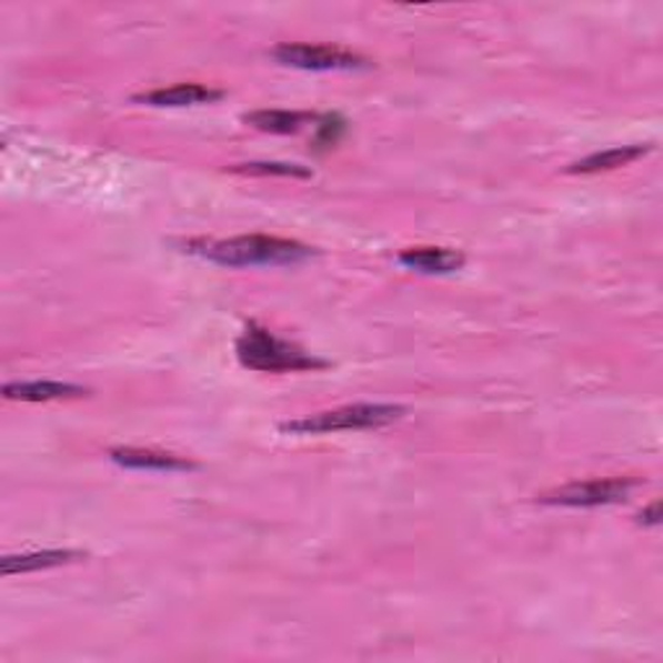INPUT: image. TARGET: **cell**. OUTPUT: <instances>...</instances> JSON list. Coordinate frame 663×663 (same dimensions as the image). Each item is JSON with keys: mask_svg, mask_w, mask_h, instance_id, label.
<instances>
[{"mask_svg": "<svg viewBox=\"0 0 663 663\" xmlns=\"http://www.w3.org/2000/svg\"><path fill=\"white\" fill-rule=\"evenodd\" d=\"M182 252L202 257V260L221 264V268H262V264H299L317 252L295 239L252 237L237 239H190L182 241Z\"/></svg>", "mask_w": 663, "mask_h": 663, "instance_id": "1", "label": "cell"}, {"mask_svg": "<svg viewBox=\"0 0 663 663\" xmlns=\"http://www.w3.org/2000/svg\"><path fill=\"white\" fill-rule=\"evenodd\" d=\"M237 355L244 369L262 373H295V371H319L327 369L330 361L307 353L293 342L280 340L270 330L257 322H249L247 330L237 340Z\"/></svg>", "mask_w": 663, "mask_h": 663, "instance_id": "2", "label": "cell"}, {"mask_svg": "<svg viewBox=\"0 0 663 663\" xmlns=\"http://www.w3.org/2000/svg\"><path fill=\"white\" fill-rule=\"evenodd\" d=\"M404 415H408V410L402 404H348V408L340 410H327L301 420H288V423L280 425V431L293 435L371 431V428L392 425Z\"/></svg>", "mask_w": 663, "mask_h": 663, "instance_id": "3", "label": "cell"}, {"mask_svg": "<svg viewBox=\"0 0 663 663\" xmlns=\"http://www.w3.org/2000/svg\"><path fill=\"white\" fill-rule=\"evenodd\" d=\"M270 58L280 66L299 70H365L371 68V60L363 54L350 52L345 47L334 44H303L285 42L270 50Z\"/></svg>", "mask_w": 663, "mask_h": 663, "instance_id": "4", "label": "cell"}, {"mask_svg": "<svg viewBox=\"0 0 663 663\" xmlns=\"http://www.w3.org/2000/svg\"><path fill=\"white\" fill-rule=\"evenodd\" d=\"M637 488V480L630 478H610V480H586L573 482V485L557 488L552 493H544L540 503L548 505H567V509H599V505H612L627 501V495Z\"/></svg>", "mask_w": 663, "mask_h": 663, "instance_id": "5", "label": "cell"}, {"mask_svg": "<svg viewBox=\"0 0 663 663\" xmlns=\"http://www.w3.org/2000/svg\"><path fill=\"white\" fill-rule=\"evenodd\" d=\"M109 459L114 464L124 466V470H145V472H192L198 470V462H190V459L169 454V451H155V449H112L109 451Z\"/></svg>", "mask_w": 663, "mask_h": 663, "instance_id": "6", "label": "cell"}, {"mask_svg": "<svg viewBox=\"0 0 663 663\" xmlns=\"http://www.w3.org/2000/svg\"><path fill=\"white\" fill-rule=\"evenodd\" d=\"M225 97L223 89H213L205 83H177L169 89H153L145 93H135L132 101L148 107H194V104H213Z\"/></svg>", "mask_w": 663, "mask_h": 663, "instance_id": "7", "label": "cell"}, {"mask_svg": "<svg viewBox=\"0 0 663 663\" xmlns=\"http://www.w3.org/2000/svg\"><path fill=\"white\" fill-rule=\"evenodd\" d=\"M396 260H400V264H404V268L425 272V275H449V272H456L464 268L466 257L462 252H456V249L415 247V249H404Z\"/></svg>", "mask_w": 663, "mask_h": 663, "instance_id": "8", "label": "cell"}, {"mask_svg": "<svg viewBox=\"0 0 663 663\" xmlns=\"http://www.w3.org/2000/svg\"><path fill=\"white\" fill-rule=\"evenodd\" d=\"M6 400L19 402H52V400H78L91 394V389L68 381H19V384L3 386Z\"/></svg>", "mask_w": 663, "mask_h": 663, "instance_id": "9", "label": "cell"}, {"mask_svg": "<svg viewBox=\"0 0 663 663\" xmlns=\"http://www.w3.org/2000/svg\"><path fill=\"white\" fill-rule=\"evenodd\" d=\"M81 550H42V552H27V555H8L0 560V573L3 575H21L47 571V567H60L76 560H83Z\"/></svg>", "mask_w": 663, "mask_h": 663, "instance_id": "10", "label": "cell"}, {"mask_svg": "<svg viewBox=\"0 0 663 663\" xmlns=\"http://www.w3.org/2000/svg\"><path fill=\"white\" fill-rule=\"evenodd\" d=\"M649 151H651V145L610 148V151L591 153V155H586V159L571 163V167H567V174H596V171H610V169L627 167V163L643 159V155Z\"/></svg>", "mask_w": 663, "mask_h": 663, "instance_id": "11", "label": "cell"}, {"mask_svg": "<svg viewBox=\"0 0 663 663\" xmlns=\"http://www.w3.org/2000/svg\"><path fill=\"white\" fill-rule=\"evenodd\" d=\"M314 120L319 117L309 112H288V109H260V112L244 114L247 124L262 132H278V135H291V132H299Z\"/></svg>", "mask_w": 663, "mask_h": 663, "instance_id": "12", "label": "cell"}, {"mask_svg": "<svg viewBox=\"0 0 663 663\" xmlns=\"http://www.w3.org/2000/svg\"><path fill=\"white\" fill-rule=\"evenodd\" d=\"M233 174H252V177H311L309 169L299 167V163H270V161H254L241 163V167L231 169Z\"/></svg>", "mask_w": 663, "mask_h": 663, "instance_id": "13", "label": "cell"}, {"mask_svg": "<svg viewBox=\"0 0 663 663\" xmlns=\"http://www.w3.org/2000/svg\"><path fill=\"white\" fill-rule=\"evenodd\" d=\"M659 511H661V505L659 503H653L649 511H643L641 516H637V521H641V524H645V526H656L659 524Z\"/></svg>", "mask_w": 663, "mask_h": 663, "instance_id": "14", "label": "cell"}]
</instances>
